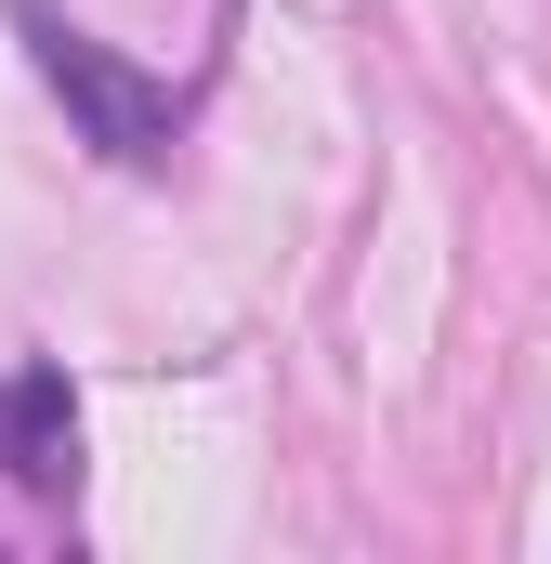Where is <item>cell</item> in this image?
<instances>
[{
  "label": "cell",
  "instance_id": "2",
  "mask_svg": "<svg viewBox=\"0 0 551 564\" xmlns=\"http://www.w3.org/2000/svg\"><path fill=\"white\" fill-rule=\"evenodd\" d=\"M0 486L40 499V512H79V381H66V355L0 368Z\"/></svg>",
  "mask_w": 551,
  "mask_h": 564
},
{
  "label": "cell",
  "instance_id": "1",
  "mask_svg": "<svg viewBox=\"0 0 551 564\" xmlns=\"http://www.w3.org/2000/svg\"><path fill=\"white\" fill-rule=\"evenodd\" d=\"M0 13H13V40H26V66H40V93L66 106V132L93 144L106 171H171V158H184L197 79L132 66V53H119V40H93L66 0H0Z\"/></svg>",
  "mask_w": 551,
  "mask_h": 564
}]
</instances>
